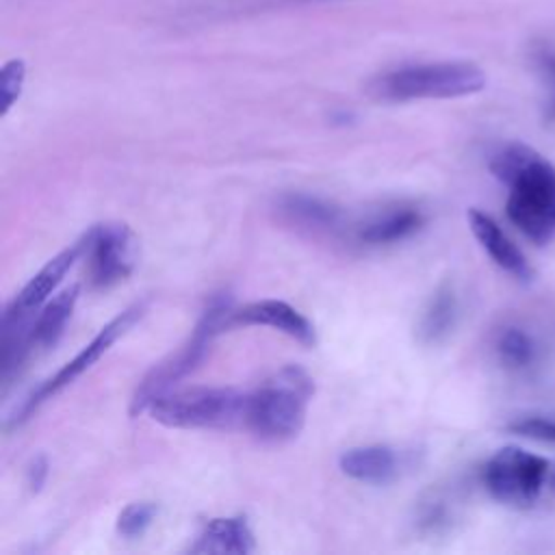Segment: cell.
<instances>
[{"label": "cell", "instance_id": "20", "mask_svg": "<svg viewBox=\"0 0 555 555\" xmlns=\"http://www.w3.org/2000/svg\"><path fill=\"white\" fill-rule=\"evenodd\" d=\"M156 516V505L150 501H137L126 505L117 516V531L124 538H139L152 525Z\"/></svg>", "mask_w": 555, "mask_h": 555}, {"label": "cell", "instance_id": "17", "mask_svg": "<svg viewBox=\"0 0 555 555\" xmlns=\"http://www.w3.org/2000/svg\"><path fill=\"white\" fill-rule=\"evenodd\" d=\"M455 319H457L455 291L451 284H440L421 314V321L416 327L418 340L425 345L442 343L451 334Z\"/></svg>", "mask_w": 555, "mask_h": 555}, {"label": "cell", "instance_id": "19", "mask_svg": "<svg viewBox=\"0 0 555 555\" xmlns=\"http://www.w3.org/2000/svg\"><path fill=\"white\" fill-rule=\"evenodd\" d=\"M496 353L507 369H525L533 358V343L522 330L507 327L496 340Z\"/></svg>", "mask_w": 555, "mask_h": 555}, {"label": "cell", "instance_id": "5", "mask_svg": "<svg viewBox=\"0 0 555 555\" xmlns=\"http://www.w3.org/2000/svg\"><path fill=\"white\" fill-rule=\"evenodd\" d=\"M507 186V219L531 243H551L555 238V167L538 156Z\"/></svg>", "mask_w": 555, "mask_h": 555}, {"label": "cell", "instance_id": "12", "mask_svg": "<svg viewBox=\"0 0 555 555\" xmlns=\"http://www.w3.org/2000/svg\"><path fill=\"white\" fill-rule=\"evenodd\" d=\"M338 468L360 483L384 486L399 475V457L386 444L351 447L338 457Z\"/></svg>", "mask_w": 555, "mask_h": 555}, {"label": "cell", "instance_id": "16", "mask_svg": "<svg viewBox=\"0 0 555 555\" xmlns=\"http://www.w3.org/2000/svg\"><path fill=\"white\" fill-rule=\"evenodd\" d=\"M423 223H425V217L418 208L395 206L364 221L358 228L356 236L364 245H390L412 236L416 230H421Z\"/></svg>", "mask_w": 555, "mask_h": 555}, {"label": "cell", "instance_id": "9", "mask_svg": "<svg viewBox=\"0 0 555 555\" xmlns=\"http://www.w3.org/2000/svg\"><path fill=\"white\" fill-rule=\"evenodd\" d=\"M85 254V236L76 241L74 245L59 251L54 258H50L28 282L26 286L15 295V299L7 306L2 317V332H28L35 312L41 310V306L48 301V297L56 291V286L63 282L65 273L74 267V262Z\"/></svg>", "mask_w": 555, "mask_h": 555}, {"label": "cell", "instance_id": "13", "mask_svg": "<svg viewBox=\"0 0 555 555\" xmlns=\"http://www.w3.org/2000/svg\"><path fill=\"white\" fill-rule=\"evenodd\" d=\"M78 297H80V286L72 284L41 306V310L37 312V317L33 319L30 330H28L30 353L46 351L56 345V340L65 332V325L76 308Z\"/></svg>", "mask_w": 555, "mask_h": 555}, {"label": "cell", "instance_id": "3", "mask_svg": "<svg viewBox=\"0 0 555 555\" xmlns=\"http://www.w3.org/2000/svg\"><path fill=\"white\" fill-rule=\"evenodd\" d=\"M245 403L247 395L236 388L191 386L163 392L147 405V412L165 427L215 429L243 423Z\"/></svg>", "mask_w": 555, "mask_h": 555}, {"label": "cell", "instance_id": "18", "mask_svg": "<svg viewBox=\"0 0 555 555\" xmlns=\"http://www.w3.org/2000/svg\"><path fill=\"white\" fill-rule=\"evenodd\" d=\"M540 154L525 145V143H507L501 150H496L490 158V171L494 178H499L503 184H509L516 173H520L533 158Z\"/></svg>", "mask_w": 555, "mask_h": 555}, {"label": "cell", "instance_id": "11", "mask_svg": "<svg viewBox=\"0 0 555 555\" xmlns=\"http://www.w3.org/2000/svg\"><path fill=\"white\" fill-rule=\"evenodd\" d=\"M468 228L477 243L486 249V254L492 258L494 264H499L503 271L514 275L520 282H529L533 278V271L525 258V254L518 249V245L501 230V225L479 208H468L466 212Z\"/></svg>", "mask_w": 555, "mask_h": 555}, {"label": "cell", "instance_id": "23", "mask_svg": "<svg viewBox=\"0 0 555 555\" xmlns=\"http://www.w3.org/2000/svg\"><path fill=\"white\" fill-rule=\"evenodd\" d=\"M509 431L518 434V436H527L533 440H544V442H555V421H546V418H520L516 423H512L507 427Z\"/></svg>", "mask_w": 555, "mask_h": 555}, {"label": "cell", "instance_id": "21", "mask_svg": "<svg viewBox=\"0 0 555 555\" xmlns=\"http://www.w3.org/2000/svg\"><path fill=\"white\" fill-rule=\"evenodd\" d=\"M26 78V65L22 59H11L2 65L0 72V95H2V113H9V108L15 104V100L22 93Z\"/></svg>", "mask_w": 555, "mask_h": 555}, {"label": "cell", "instance_id": "4", "mask_svg": "<svg viewBox=\"0 0 555 555\" xmlns=\"http://www.w3.org/2000/svg\"><path fill=\"white\" fill-rule=\"evenodd\" d=\"M232 310V304L228 297L217 295L210 299L206 310L202 312L193 334L189 340L167 360L158 362L150 369V373L139 382L132 399H130V416H139L147 412V405L160 397L163 392L176 388V384L186 377L206 356L212 338L228 330V314Z\"/></svg>", "mask_w": 555, "mask_h": 555}, {"label": "cell", "instance_id": "22", "mask_svg": "<svg viewBox=\"0 0 555 555\" xmlns=\"http://www.w3.org/2000/svg\"><path fill=\"white\" fill-rule=\"evenodd\" d=\"M535 65L544 78L546 85V104H544V117L548 121H555V50L540 48L535 52Z\"/></svg>", "mask_w": 555, "mask_h": 555}, {"label": "cell", "instance_id": "8", "mask_svg": "<svg viewBox=\"0 0 555 555\" xmlns=\"http://www.w3.org/2000/svg\"><path fill=\"white\" fill-rule=\"evenodd\" d=\"M89 282L108 288L126 280L137 262V236L126 223H100L85 234Z\"/></svg>", "mask_w": 555, "mask_h": 555}, {"label": "cell", "instance_id": "14", "mask_svg": "<svg viewBox=\"0 0 555 555\" xmlns=\"http://www.w3.org/2000/svg\"><path fill=\"white\" fill-rule=\"evenodd\" d=\"M256 548L254 533L243 516H221V518H210L195 544L191 546V553H232V555H247Z\"/></svg>", "mask_w": 555, "mask_h": 555}, {"label": "cell", "instance_id": "24", "mask_svg": "<svg viewBox=\"0 0 555 555\" xmlns=\"http://www.w3.org/2000/svg\"><path fill=\"white\" fill-rule=\"evenodd\" d=\"M46 477H48V460H46V455H37V457L30 462L28 470H26L28 488H30L33 492H39L41 486L46 483Z\"/></svg>", "mask_w": 555, "mask_h": 555}, {"label": "cell", "instance_id": "6", "mask_svg": "<svg viewBox=\"0 0 555 555\" xmlns=\"http://www.w3.org/2000/svg\"><path fill=\"white\" fill-rule=\"evenodd\" d=\"M553 464L520 447L499 449L481 470V479L490 496L503 505L531 507L551 481Z\"/></svg>", "mask_w": 555, "mask_h": 555}, {"label": "cell", "instance_id": "7", "mask_svg": "<svg viewBox=\"0 0 555 555\" xmlns=\"http://www.w3.org/2000/svg\"><path fill=\"white\" fill-rule=\"evenodd\" d=\"M145 312V304H134L130 308H126L124 312H119L113 321H108L95 336L91 343H87L69 362H65L52 377H48L41 386H37L24 401L22 405L15 410V414L11 416V425H20L24 423L39 405H43L48 399H52L54 395H59L63 388H67L74 379H78L85 371H89L108 349L111 345L121 338Z\"/></svg>", "mask_w": 555, "mask_h": 555}, {"label": "cell", "instance_id": "15", "mask_svg": "<svg viewBox=\"0 0 555 555\" xmlns=\"http://www.w3.org/2000/svg\"><path fill=\"white\" fill-rule=\"evenodd\" d=\"M278 210L288 223L310 232H334L343 223L340 208L308 193H288L280 197Z\"/></svg>", "mask_w": 555, "mask_h": 555}, {"label": "cell", "instance_id": "10", "mask_svg": "<svg viewBox=\"0 0 555 555\" xmlns=\"http://www.w3.org/2000/svg\"><path fill=\"white\" fill-rule=\"evenodd\" d=\"M241 325L273 327L306 347L317 343L314 325L297 308L280 299H260V301L245 304L243 308H232L228 314V327H241Z\"/></svg>", "mask_w": 555, "mask_h": 555}, {"label": "cell", "instance_id": "1", "mask_svg": "<svg viewBox=\"0 0 555 555\" xmlns=\"http://www.w3.org/2000/svg\"><path fill=\"white\" fill-rule=\"evenodd\" d=\"M314 395V379L297 364H288L247 392L243 423L262 440L282 442L295 438Z\"/></svg>", "mask_w": 555, "mask_h": 555}, {"label": "cell", "instance_id": "2", "mask_svg": "<svg viewBox=\"0 0 555 555\" xmlns=\"http://www.w3.org/2000/svg\"><path fill=\"white\" fill-rule=\"evenodd\" d=\"M486 87V74L468 61L412 63L375 76L369 93L379 102L464 98Z\"/></svg>", "mask_w": 555, "mask_h": 555}]
</instances>
